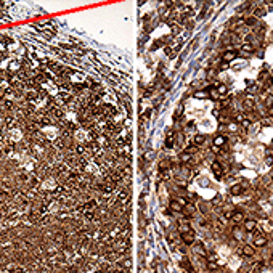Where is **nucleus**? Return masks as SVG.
<instances>
[{
	"label": "nucleus",
	"mask_w": 273,
	"mask_h": 273,
	"mask_svg": "<svg viewBox=\"0 0 273 273\" xmlns=\"http://www.w3.org/2000/svg\"><path fill=\"white\" fill-rule=\"evenodd\" d=\"M170 210H173V212H183V207L177 203V199H172L170 201Z\"/></svg>",
	"instance_id": "obj_15"
},
{
	"label": "nucleus",
	"mask_w": 273,
	"mask_h": 273,
	"mask_svg": "<svg viewBox=\"0 0 273 273\" xmlns=\"http://www.w3.org/2000/svg\"><path fill=\"white\" fill-rule=\"evenodd\" d=\"M222 56H223V61H225V63H230V61H233L235 58H236V52H233V50H228V52H225Z\"/></svg>",
	"instance_id": "obj_13"
},
{
	"label": "nucleus",
	"mask_w": 273,
	"mask_h": 273,
	"mask_svg": "<svg viewBox=\"0 0 273 273\" xmlns=\"http://www.w3.org/2000/svg\"><path fill=\"white\" fill-rule=\"evenodd\" d=\"M194 252H196L198 255H201V257H206V254H207L203 243H196V244H194Z\"/></svg>",
	"instance_id": "obj_12"
},
{
	"label": "nucleus",
	"mask_w": 273,
	"mask_h": 273,
	"mask_svg": "<svg viewBox=\"0 0 273 273\" xmlns=\"http://www.w3.org/2000/svg\"><path fill=\"white\" fill-rule=\"evenodd\" d=\"M220 149H222V148H217V146H212V151H214V153H220Z\"/></svg>",
	"instance_id": "obj_35"
},
{
	"label": "nucleus",
	"mask_w": 273,
	"mask_h": 273,
	"mask_svg": "<svg viewBox=\"0 0 273 273\" xmlns=\"http://www.w3.org/2000/svg\"><path fill=\"white\" fill-rule=\"evenodd\" d=\"M243 223H244V230L246 231H254L255 227H257V222H255L254 218H246Z\"/></svg>",
	"instance_id": "obj_6"
},
{
	"label": "nucleus",
	"mask_w": 273,
	"mask_h": 273,
	"mask_svg": "<svg viewBox=\"0 0 273 273\" xmlns=\"http://www.w3.org/2000/svg\"><path fill=\"white\" fill-rule=\"evenodd\" d=\"M267 114H268V116H270V117H273V105H272V106H270V108H268V111H267Z\"/></svg>",
	"instance_id": "obj_32"
},
{
	"label": "nucleus",
	"mask_w": 273,
	"mask_h": 273,
	"mask_svg": "<svg viewBox=\"0 0 273 273\" xmlns=\"http://www.w3.org/2000/svg\"><path fill=\"white\" fill-rule=\"evenodd\" d=\"M177 203H178V204H180V206H182V207H185L186 204H188V201H186V199H185V198H183V196H178V198H177Z\"/></svg>",
	"instance_id": "obj_26"
},
{
	"label": "nucleus",
	"mask_w": 273,
	"mask_h": 273,
	"mask_svg": "<svg viewBox=\"0 0 273 273\" xmlns=\"http://www.w3.org/2000/svg\"><path fill=\"white\" fill-rule=\"evenodd\" d=\"M206 265H207V270H210V272H217V268H218V265L214 260H207Z\"/></svg>",
	"instance_id": "obj_21"
},
{
	"label": "nucleus",
	"mask_w": 273,
	"mask_h": 273,
	"mask_svg": "<svg viewBox=\"0 0 273 273\" xmlns=\"http://www.w3.org/2000/svg\"><path fill=\"white\" fill-rule=\"evenodd\" d=\"M124 74L79 37L23 27L0 45V273H132V243L84 204L132 198Z\"/></svg>",
	"instance_id": "obj_1"
},
{
	"label": "nucleus",
	"mask_w": 273,
	"mask_h": 273,
	"mask_svg": "<svg viewBox=\"0 0 273 273\" xmlns=\"http://www.w3.org/2000/svg\"><path fill=\"white\" fill-rule=\"evenodd\" d=\"M241 254L246 255V257H252V255L255 254L254 246H252V244H244V246H243V249H241Z\"/></svg>",
	"instance_id": "obj_5"
},
{
	"label": "nucleus",
	"mask_w": 273,
	"mask_h": 273,
	"mask_svg": "<svg viewBox=\"0 0 273 273\" xmlns=\"http://www.w3.org/2000/svg\"><path fill=\"white\" fill-rule=\"evenodd\" d=\"M222 203H223V199H222V196H220V194H217V196L212 199V204H214V206H220Z\"/></svg>",
	"instance_id": "obj_23"
},
{
	"label": "nucleus",
	"mask_w": 273,
	"mask_h": 273,
	"mask_svg": "<svg viewBox=\"0 0 273 273\" xmlns=\"http://www.w3.org/2000/svg\"><path fill=\"white\" fill-rule=\"evenodd\" d=\"M183 212H185V215H186V217H193L194 214H196V207H194L191 203H188L185 207H183Z\"/></svg>",
	"instance_id": "obj_11"
},
{
	"label": "nucleus",
	"mask_w": 273,
	"mask_h": 273,
	"mask_svg": "<svg viewBox=\"0 0 273 273\" xmlns=\"http://www.w3.org/2000/svg\"><path fill=\"white\" fill-rule=\"evenodd\" d=\"M267 164H270V166L273 164V158H272V156H267Z\"/></svg>",
	"instance_id": "obj_33"
},
{
	"label": "nucleus",
	"mask_w": 273,
	"mask_h": 273,
	"mask_svg": "<svg viewBox=\"0 0 273 273\" xmlns=\"http://www.w3.org/2000/svg\"><path fill=\"white\" fill-rule=\"evenodd\" d=\"M249 273H252V272H249Z\"/></svg>",
	"instance_id": "obj_36"
},
{
	"label": "nucleus",
	"mask_w": 273,
	"mask_h": 273,
	"mask_svg": "<svg viewBox=\"0 0 273 273\" xmlns=\"http://www.w3.org/2000/svg\"><path fill=\"white\" fill-rule=\"evenodd\" d=\"M180 162H182V164H186V162H190V159H191V154H188V153H182V154H180Z\"/></svg>",
	"instance_id": "obj_20"
},
{
	"label": "nucleus",
	"mask_w": 273,
	"mask_h": 273,
	"mask_svg": "<svg viewBox=\"0 0 273 273\" xmlns=\"http://www.w3.org/2000/svg\"><path fill=\"white\" fill-rule=\"evenodd\" d=\"M182 267L185 268L186 272L193 273V267H191V262H190V259H186V257H183V259H182Z\"/></svg>",
	"instance_id": "obj_18"
},
{
	"label": "nucleus",
	"mask_w": 273,
	"mask_h": 273,
	"mask_svg": "<svg viewBox=\"0 0 273 273\" xmlns=\"http://www.w3.org/2000/svg\"><path fill=\"white\" fill-rule=\"evenodd\" d=\"M241 127H243L244 130H247V129L251 127V121H249V119H243V121H241Z\"/></svg>",
	"instance_id": "obj_25"
},
{
	"label": "nucleus",
	"mask_w": 273,
	"mask_h": 273,
	"mask_svg": "<svg viewBox=\"0 0 273 273\" xmlns=\"http://www.w3.org/2000/svg\"><path fill=\"white\" fill-rule=\"evenodd\" d=\"M265 85H267V87H272V85H273V79H272V77H268V79H267V84H265Z\"/></svg>",
	"instance_id": "obj_31"
},
{
	"label": "nucleus",
	"mask_w": 273,
	"mask_h": 273,
	"mask_svg": "<svg viewBox=\"0 0 273 273\" xmlns=\"http://www.w3.org/2000/svg\"><path fill=\"white\" fill-rule=\"evenodd\" d=\"M246 23H247L249 26H254L255 23H257V18H255V16H249V18L246 19Z\"/></svg>",
	"instance_id": "obj_27"
},
{
	"label": "nucleus",
	"mask_w": 273,
	"mask_h": 273,
	"mask_svg": "<svg viewBox=\"0 0 273 273\" xmlns=\"http://www.w3.org/2000/svg\"><path fill=\"white\" fill-rule=\"evenodd\" d=\"M196 146H191V148H186V153H188V154H191V153H196Z\"/></svg>",
	"instance_id": "obj_30"
},
{
	"label": "nucleus",
	"mask_w": 273,
	"mask_h": 273,
	"mask_svg": "<svg viewBox=\"0 0 273 273\" xmlns=\"http://www.w3.org/2000/svg\"><path fill=\"white\" fill-rule=\"evenodd\" d=\"M243 185H240V183H235V185L230 186V194L231 196H240L241 193H243Z\"/></svg>",
	"instance_id": "obj_7"
},
{
	"label": "nucleus",
	"mask_w": 273,
	"mask_h": 273,
	"mask_svg": "<svg viewBox=\"0 0 273 273\" xmlns=\"http://www.w3.org/2000/svg\"><path fill=\"white\" fill-rule=\"evenodd\" d=\"M241 52H244V53H254V45H252V43H249V42H244L243 45H241Z\"/></svg>",
	"instance_id": "obj_17"
},
{
	"label": "nucleus",
	"mask_w": 273,
	"mask_h": 273,
	"mask_svg": "<svg viewBox=\"0 0 273 273\" xmlns=\"http://www.w3.org/2000/svg\"><path fill=\"white\" fill-rule=\"evenodd\" d=\"M267 244V238L262 236V235H257V236L254 238V247H264V246Z\"/></svg>",
	"instance_id": "obj_8"
},
{
	"label": "nucleus",
	"mask_w": 273,
	"mask_h": 273,
	"mask_svg": "<svg viewBox=\"0 0 273 273\" xmlns=\"http://www.w3.org/2000/svg\"><path fill=\"white\" fill-rule=\"evenodd\" d=\"M173 141H175V136L173 134H169L166 138V148H173Z\"/></svg>",
	"instance_id": "obj_19"
},
{
	"label": "nucleus",
	"mask_w": 273,
	"mask_h": 273,
	"mask_svg": "<svg viewBox=\"0 0 273 273\" xmlns=\"http://www.w3.org/2000/svg\"><path fill=\"white\" fill-rule=\"evenodd\" d=\"M254 106H255V101H254V98H252V97H247V98L243 101V108L246 109V111H251V109H254Z\"/></svg>",
	"instance_id": "obj_10"
},
{
	"label": "nucleus",
	"mask_w": 273,
	"mask_h": 273,
	"mask_svg": "<svg viewBox=\"0 0 273 273\" xmlns=\"http://www.w3.org/2000/svg\"><path fill=\"white\" fill-rule=\"evenodd\" d=\"M183 114V106H178V109H177V112H175V114H173V117H180V116H182Z\"/></svg>",
	"instance_id": "obj_28"
},
{
	"label": "nucleus",
	"mask_w": 273,
	"mask_h": 273,
	"mask_svg": "<svg viewBox=\"0 0 273 273\" xmlns=\"http://www.w3.org/2000/svg\"><path fill=\"white\" fill-rule=\"evenodd\" d=\"M180 238H182V241L185 244H193L194 243V240H196V235H194V231L193 230H188V231H185V233H180Z\"/></svg>",
	"instance_id": "obj_2"
},
{
	"label": "nucleus",
	"mask_w": 273,
	"mask_h": 273,
	"mask_svg": "<svg viewBox=\"0 0 273 273\" xmlns=\"http://www.w3.org/2000/svg\"><path fill=\"white\" fill-rule=\"evenodd\" d=\"M218 69H220V71H225V69H228V63H225V61H223V63H222L220 66H218Z\"/></svg>",
	"instance_id": "obj_29"
},
{
	"label": "nucleus",
	"mask_w": 273,
	"mask_h": 273,
	"mask_svg": "<svg viewBox=\"0 0 273 273\" xmlns=\"http://www.w3.org/2000/svg\"><path fill=\"white\" fill-rule=\"evenodd\" d=\"M225 143H227V136H223V135H217L212 140V146H217V148H222Z\"/></svg>",
	"instance_id": "obj_9"
},
{
	"label": "nucleus",
	"mask_w": 273,
	"mask_h": 273,
	"mask_svg": "<svg viewBox=\"0 0 273 273\" xmlns=\"http://www.w3.org/2000/svg\"><path fill=\"white\" fill-rule=\"evenodd\" d=\"M233 236L236 238V240H241V238H243V235H241V231H240V228L238 227L233 228Z\"/></svg>",
	"instance_id": "obj_24"
},
{
	"label": "nucleus",
	"mask_w": 273,
	"mask_h": 273,
	"mask_svg": "<svg viewBox=\"0 0 273 273\" xmlns=\"http://www.w3.org/2000/svg\"><path fill=\"white\" fill-rule=\"evenodd\" d=\"M207 93H209V90H199V92H196V93H194V97H196V98H206Z\"/></svg>",
	"instance_id": "obj_22"
},
{
	"label": "nucleus",
	"mask_w": 273,
	"mask_h": 273,
	"mask_svg": "<svg viewBox=\"0 0 273 273\" xmlns=\"http://www.w3.org/2000/svg\"><path fill=\"white\" fill-rule=\"evenodd\" d=\"M210 167H212V172H214V175H215V178L217 180H222V177H223V169H222V164L218 162V161H214Z\"/></svg>",
	"instance_id": "obj_4"
},
{
	"label": "nucleus",
	"mask_w": 273,
	"mask_h": 273,
	"mask_svg": "<svg viewBox=\"0 0 273 273\" xmlns=\"http://www.w3.org/2000/svg\"><path fill=\"white\" fill-rule=\"evenodd\" d=\"M215 92L218 93V97H223V95L228 93V87H227L225 84H218L217 88H215Z\"/></svg>",
	"instance_id": "obj_14"
},
{
	"label": "nucleus",
	"mask_w": 273,
	"mask_h": 273,
	"mask_svg": "<svg viewBox=\"0 0 273 273\" xmlns=\"http://www.w3.org/2000/svg\"><path fill=\"white\" fill-rule=\"evenodd\" d=\"M170 85H172V84H170V80H166V87H164V88H166V90H169Z\"/></svg>",
	"instance_id": "obj_34"
},
{
	"label": "nucleus",
	"mask_w": 273,
	"mask_h": 273,
	"mask_svg": "<svg viewBox=\"0 0 273 273\" xmlns=\"http://www.w3.org/2000/svg\"><path fill=\"white\" fill-rule=\"evenodd\" d=\"M193 141H194V145H196V146H201L204 141H206V136H204V134H196V135H194Z\"/></svg>",
	"instance_id": "obj_16"
},
{
	"label": "nucleus",
	"mask_w": 273,
	"mask_h": 273,
	"mask_svg": "<svg viewBox=\"0 0 273 273\" xmlns=\"http://www.w3.org/2000/svg\"><path fill=\"white\" fill-rule=\"evenodd\" d=\"M230 220L233 222V223H243L244 222V212L240 210V209H235L233 214H231V217H230Z\"/></svg>",
	"instance_id": "obj_3"
}]
</instances>
